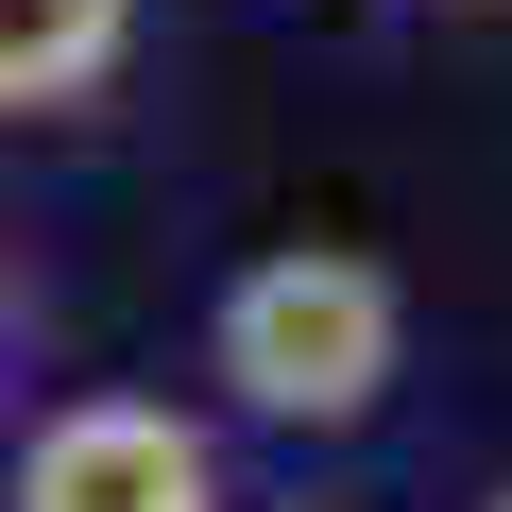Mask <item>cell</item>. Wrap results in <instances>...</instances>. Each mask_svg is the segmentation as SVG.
Segmentation results:
<instances>
[{"instance_id":"3","label":"cell","mask_w":512,"mask_h":512,"mask_svg":"<svg viewBox=\"0 0 512 512\" xmlns=\"http://www.w3.org/2000/svg\"><path fill=\"white\" fill-rule=\"evenodd\" d=\"M137 35V0H0V103H69Z\"/></svg>"},{"instance_id":"1","label":"cell","mask_w":512,"mask_h":512,"mask_svg":"<svg viewBox=\"0 0 512 512\" xmlns=\"http://www.w3.org/2000/svg\"><path fill=\"white\" fill-rule=\"evenodd\" d=\"M205 359H222L239 410H274V427H359L376 376H393V274L342 256V239H291V256H256V274L222 291Z\"/></svg>"},{"instance_id":"4","label":"cell","mask_w":512,"mask_h":512,"mask_svg":"<svg viewBox=\"0 0 512 512\" xmlns=\"http://www.w3.org/2000/svg\"><path fill=\"white\" fill-rule=\"evenodd\" d=\"M495 512H512V495H495Z\"/></svg>"},{"instance_id":"2","label":"cell","mask_w":512,"mask_h":512,"mask_svg":"<svg viewBox=\"0 0 512 512\" xmlns=\"http://www.w3.org/2000/svg\"><path fill=\"white\" fill-rule=\"evenodd\" d=\"M18 512H222V478H205V427H171L137 393H86V410L35 427Z\"/></svg>"}]
</instances>
